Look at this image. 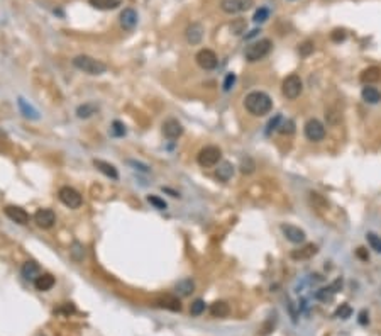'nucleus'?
Returning <instances> with one entry per match:
<instances>
[{
  "mask_svg": "<svg viewBox=\"0 0 381 336\" xmlns=\"http://www.w3.org/2000/svg\"><path fill=\"white\" fill-rule=\"evenodd\" d=\"M244 107L249 114L253 116H266V114L271 112L273 109V100L268 94L261 92V90H254V92H249L244 98Z\"/></svg>",
  "mask_w": 381,
  "mask_h": 336,
  "instance_id": "obj_1",
  "label": "nucleus"
},
{
  "mask_svg": "<svg viewBox=\"0 0 381 336\" xmlns=\"http://www.w3.org/2000/svg\"><path fill=\"white\" fill-rule=\"evenodd\" d=\"M71 63H73L75 68H78L80 72L86 75H93V77L107 72V65L104 61L97 60V58L93 56H88V54H78V56L73 58Z\"/></svg>",
  "mask_w": 381,
  "mask_h": 336,
  "instance_id": "obj_2",
  "label": "nucleus"
},
{
  "mask_svg": "<svg viewBox=\"0 0 381 336\" xmlns=\"http://www.w3.org/2000/svg\"><path fill=\"white\" fill-rule=\"evenodd\" d=\"M271 49H273L271 39H257V41L251 43V45L246 48L244 56L249 63H254V61H259L268 56Z\"/></svg>",
  "mask_w": 381,
  "mask_h": 336,
  "instance_id": "obj_3",
  "label": "nucleus"
},
{
  "mask_svg": "<svg viewBox=\"0 0 381 336\" xmlns=\"http://www.w3.org/2000/svg\"><path fill=\"white\" fill-rule=\"evenodd\" d=\"M281 92H283V96L290 98V100H295V98H298L301 96V92H303V82H301V78L296 73L288 75L283 80V84H281Z\"/></svg>",
  "mask_w": 381,
  "mask_h": 336,
  "instance_id": "obj_4",
  "label": "nucleus"
},
{
  "mask_svg": "<svg viewBox=\"0 0 381 336\" xmlns=\"http://www.w3.org/2000/svg\"><path fill=\"white\" fill-rule=\"evenodd\" d=\"M220 158H222L220 148H217V146H205V148H202L200 151H198L197 161L200 167L212 168L220 163Z\"/></svg>",
  "mask_w": 381,
  "mask_h": 336,
  "instance_id": "obj_5",
  "label": "nucleus"
},
{
  "mask_svg": "<svg viewBox=\"0 0 381 336\" xmlns=\"http://www.w3.org/2000/svg\"><path fill=\"white\" fill-rule=\"evenodd\" d=\"M58 197H59V200L70 209H80L83 204V197L80 195V192L75 191V189L70 187V185H65V187L59 189Z\"/></svg>",
  "mask_w": 381,
  "mask_h": 336,
  "instance_id": "obj_6",
  "label": "nucleus"
},
{
  "mask_svg": "<svg viewBox=\"0 0 381 336\" xmlns=\"http://www.w3.org/2000/svg\"><path fill=\"white\" fill-rule=\"evenodd\" d=\"M303 133L305 138L308 141H313V143H319V141H322L325 138V128L319 119H308L305 122Z\"/></svg>",
  "mask_w": 381,
  "mask_h": 336,
  "instance_id": "obj_7",
  "label": "nucleus"
},
{
  "mask_svg": "<svg viewBox=\"0 0 381 336\" xmlns=\"http://www.w3.org/2000/svg\"><path fill=\"white\" fill-rule=\"evenodd\" d=\"M254 5V0H220V9L225 14H241Z\"/></svg>",
  "mask_w": 381,
  "mask_h": 336,
  "instance_id": "obj_8",
  "label": "nucleus"
},
{
  "mask_svg": "<svg viewBox=\"0 0 381 336\" xmlns=\"http://www.w3.org/2000/svg\"><path fill=\"white\" fill-rule=\"evenodd\" d=\"M34 223L41 229H49L56 223V214H54L53 209H46V207L38 209V211L34 212Z\"/></svg>",
  "mask_w": 381,
  "mask_h": 336,
  "instance_id": "obj_9",
  "label": "nucleus"
},
{
  "mask_svg": "<svg viewBox=\"0 0 381 336\" xmlns=\"http://www.w3.org/2000/svg\"><path fill=\"white\" fill-rule=\"evenodd\" d=\"M195 60L198 63V66L204 70H213L217 68V63H219V60H217V54L213 53L212 49H200L197 53Z\"/></svg>",
  "mask_w": 381,
  "mask_h": 336,
  "instance_id": "obj_10",
  "label": "nucleus"
},
{
  "mask_svg": "<svg viewBox=\"0 0 381 336\" xmlns=\"http://www.w3.org/2000/svg\"><path fill=\"white\" fill-rule=\"evenodd\" d=\"M3 212H5V216L9 217L12 223H17V224H21V226L29 223V214H27V211L22 207H19V205H7V207L3 209Z\"/></svg>",
  "mask_w": 381,
  "mask_h": 336,
  "instance_id": "obj_11",
  "label": "nucleus"
},
{
  "mask_svg": "<svg viewBox=\"0 0 381 336\" xmlns=\"http://www.w3.org/2000/svg\"><path fill=\"white\" fill-rule=\"evenodd\" d=\"M163 134H165L166 140H178L183 134V126L176 119H166L163 122Z\"/></svg>",
  "mask_w": 381,
  "mask_h": 336,
  "instance_id": "obj_12",
  "label": "nucleus"
},
{
  "mask_svg": "<svg viewBox=\"0 0 381 336\" xmlns=\"http://www.w3.org/2000/svg\"><path fill=\"white\" fill-rule=\"evenodd\" d=\"M281 233L285 235V238L295 244L303 243L305 238H307L303 229H300L298 226H293V224H281Z\"/></svg>",
  "mask_w": 381,
  "mask_h": 336,
  "instance_id": "obj_13",
  "label": "nucleus"
},
{
  "mask_svg": "<svg viewBox=\"0 0 381 336\" xmlns=\"http://www.w3.org/2000/svg\"><path fill=\"white\" fill-rule=\"evenodd\" d=\"M204 33H205L204 26H202L200 22H193V24H190L188 27H186L185 38L190 45L195 46V45H200L202 43V39H204Z\"/></svg>",
  "mask_w": 381,
  "mask_h": 336,
  "instance_id": "obj_14",
  "label": "nucleus"
},
{
  "mask_svg": "<svg viewBox=\"0 0 381 336\" xmlns=\"http://www.w3.org/2000/svg\"><path fill=\"white\" fill-rule=\"evenodd\" d=\"M119 22H121L122 29L132 31L134 27L137 26V12L134 9H130V7H127V9L122 10L121 15H119Z\"/></svg>",
  "mask_w": 381,
  "mask_h": 336,
  "instance_id": "obj_15",
  "label": "nucleus"
},
{
  "mask_svg": "<svg viewBox=\"0 0 381 336\" xmlns=\"http://www.w3.org/2000/svg\"><path fill=\"white\" fill-rule=\"evenodd\" d=\"M317 251H319L317 244L308 243V244H305V246L298 248V250H293L290 253V256H292L293 260H310L312 256L317 255Z\"/></svg>",
  "mask_w": 381,
  "mask_h": 336,
  "instance_id": "obj_16",
  "label": "nucleus"
},
{
  "mask_svg": "<svg viewBox=\"0 0 381 336\" xmlns=\"http://www.w3.org/2000/svg\"><path fill=\"white\" fill-rule=\"evenodd\" d=\"M21 274L24 277V280H27V282H34V280L38 279L42 272H41V267H39L36 262H26L22 265Z\"/></svg>",
  "mask_w": 381,
  "mask_h": 336,
  "instance_id": "obj_17",
  "label": "nucleus"
},
{
  "mask_svg": "<svg viewBox=\"0 0 381 336\" xmlns=\"http://www.w3.org/2000/svg\"><path fill=\"white\" fill-rule=\"evenodd\" d=\"M54 284H56V279H54L51 274H41L34 280V287H36V290H39V292L51 290V288L54 287Z\"/></svg>",
  "mask_w": 381,
  "mask_h": 336,
  "instance_id": "obj_18",
  "label": "nucleus"
},
{
  "mask_svg": "<svg viewBox=\"0 0 381 336\" xmlns=\"http://www.w3.org/2000/svg\"><path fill=\"white\" fill-rule=\"evenodd\" d=\"M93 165H95V168H97L98 172H102L105 177H109V179H112V180H117V179H119V172H117V168L114 167L112 163H109V161H104V160H93Z\"/></svg>",
  "mask_w": 381,
  "mask_h": 336,
  "instance_id": "obj_19",
  "label": "nucleus"
},
{
  "mask_svg": "<svg viewBox=\"0 0 381 336\" xmlns=\"http://www.w3.org/2000/svg\"><path fill=\"white\" fill-rule=\"evenodd\" d=\"M359 80L366 85L376 84V82L381 80V68H378V66H370V68L363 70V73L359 75Z\"/></svg>",
  "mask_w": 381,
  "mask_h": 336,
  "instance_id": "obj_20",
  "label": "nucleus"
},
{
  "mask_svg": "<svg viewBox=\"0 0 381 336\" xmlns=\"http://www.w3.org/2000/svg\"><path fill=\"white\" fill-rule=\"evenodd\" d=\"M156 304L160 307H165L168 311H173V312H180L181 311V302L176 295H165V297L158 299Z\"/></svg>",
  "mask_w": 381,
  "mask_h": 336,
  "instance_id": "obj_21",
  "label": "nucleus"
},
{
  "mask_svg": "<svg viewBox=\"0 0 381 336\" xmlns=\"http://www.w3.org/2000/svg\"><path fill=\"white\" fill-rule=\"evenodd\" d=\"M193 290H195V282L192 279H183L174 286V292L180 297H188V295H192Z\"/></svg>",
  "mask_w": 381,
  "mask_h": 336,
  "instance_id": "obj_22",
  "label": "nucleus"
},
{
  "mask_svg": "<svg viewBox=\"0 0 381 336\" xmlns=\"http://www.w3.org/2000/svg\"><path fill=\"white\" fill-rule=\"evenodd\" d=\"M215 173H217V179L220 182H229L234 175V165L231 161H222V163H219V167H217Z\"/></svg>",
  "mask_w": 381,
  "mask_h": 336,
  "instance_id": "obj_23",
  "label": "nucleus"
},
{
  "mask_svg": "<svg viewBox=\"0 0 381 336\" xmlns=\"http://www.w3.org/2000/svg\"><path fill=\"white\" fill-rule=\"evenodd\" d=\"M361 97H363V100L368 102V104H378L381 100V92L376 89V87L366 85L363 89V92H361Z\"/></svg>",
  "mask_w": 381,
  "mask_h": 336,
  "instance_id": "obj_24",
  "label": "nucleus"
},
{
  "mask_svg": "<svg viewBox=\"0 0 381 336\" xmlns=\"http://www.w3.org/2000/svg\"><path fill=\"white\" fill-rule=\"evenodd\" d=\"M229 312H231V307H229V304L225 300H217V302H213L210 306V314L213 318H227Z\"/></svg>",
  "mask_w": 381,
  "mask_h": 336,
  "instance_id": "obj_25",
  "label": "nucleus"
},
{
  "mask_svg": "<svg viewBox=\"0 0 381 336\" xmlns=\"http://www.w3.org/2000/svg\"><path fill=\"white\" fill-rule=\"evenodd\" d=\"M90 5L97 10H114L122 3V0H88Z\"/></svg>",
  "mask_w": 381,
  "mask_h": 336,
  "instance_id": "obj_26",
  "label": "nucleus"
},
{
  "mask_svg": "<svg viewBox=\"0 0 381 336\" xmlns=\"http://www.w3.org/2000/svg\"><path fill=\"white\" fill-rule=\"evenodd\" d=\"M98 112V105L93 104V102H85V104L78 105L77 109V116L80 117V119H88V117H92L93 114Z\"/></svg>",
  "mask_w": 381,
  "mask_h": 336,
  "instance_id": "obj_27",
  "label": "nucleus"
},
{
  "mask_svg": "<svg viewBox=\"0 0 381 336\" xmlns=\"http://www.w3.org/2000/svg\"><path fill=\"white\" fill-rule=\"evenodd\" d=\"M17 104H19V109H21V112H22L24 117H27V119H34V121L39 119V112H38V110H36L31 104H27V102L24 100L22 97H19Z\"/></svg>",
  "mask_w": 381,
  "mask_h": 336,
  "instance_id": "obj_28",
  "label": "nucleus"
},
{
  "mask_svg": "<svg viewBox=\"0 0 381 336\" xmlns=\"http://www.w3.org/2000/svg\"><path fill=\"white\" fill-rule=\"evenodd\" d=\"M70 256L73 262H82L83 258H85V248H83V244L80 243V241H73L70 246Z\"/></svg>",
  "mask_w": 381,
  "mask_h": 336,
  "instance_id": "obj_29",
  "label": "nucleus"
},
{
  "mask_svg": "<svg viewBox=\"0 0 381 336\" xmlns=\"http://www.w3.org/2000/svg\"><path fill=\"white\" fill-rule=\"evenodd\" d=\"M254 168H256V163H254V160L251 156L243 158V161H241V173H244V175H251V173L254 172Z\"/></svg>",
  "mask_w": 381,
  "mask_h": 336,
  "instance_id": "obj_30",
  "label": "nucleus"
},
{
  "mask_svg": "<svg viewBox=\"0 0 381 336\" xmlns=\"http://www.w3.org/2000/svg\"><path fill=\"white\" fill-rule=\"evenodd\" d=\"M205 302L202 299H197L192 302V306H190V314L192 316H202L205 312Z\"/></svg>",
  "mask_w": 381,
  "mask_h": 336,
  "instance_id": "obj_31",
  "label": "nucleus"
},
{
  "mask_svg": "<svg viewBox=\"0 0 381 336\" xmlns=\"http://www.w3.org/2000/svg\"><path fill=\"white\" fill-rule=\"evenodd\" d=\"M366 238H368V243H370L371 250H375L376 253H381V236L375 235V233H368Z\"/></svg>",
  "mask_w": 381,
  "mask_h": 336,
  "instance_id": "obj_32",
  "label": "nucleus"
},
{
  "mask_svg": "<svg viewBox=\"0 0 381 336\" xmlns=\"http://www.w3.org/2000/svg\"><path fill=\"white\" fill-rule=\"evenodd\" d=\"M268 19H269V10L266 9V7H259V9L254 12L253 21L256 22V24H263V22H266Z\"/></svg>",
  "mask_w": 381,
  "mask_h": 336,
  "instance_id": "obj_33",
  "label": "nucleus"
},
{
  "mask_svg": "<svg viewBox=\"0 0 381 336\" xmlns=\"http://www.w3.org/2000/svg\"><path fill=\"white\" fill-rule=\"evenodd\" d=\"M278 133H280V134H287V136L293 134V133H295V122H293L292 119L281 121L280 128H278Z\"/></svg>",
  "mask_w": 381,
  "mask_h": 336,
  "instance_id": "obj_34",
  "label": "nucleus"
},
{
  "mask_svg": "<svg viewBox=\"0 0 381 336\" xmlns=\"http://www.w3.org/2000/svg\"><path fill=\"white\" fill-rule=\"evenodd\" d=\"M351 314H352V309L349 304H340L334 312V316L339 319H347V318H351Z\"/></svg>",
  "mask_w": 381,
  "mask_h": 336,
  "instance_id": "obj_35",
  "label": "nucleus"
},
{
  "mask_svg": "<svg viewBox=\"0 0 381 336\" xmlns=\"http://www.w3.org/2000/svg\"><path fill=\"white\" fill-rule=\"evenodd\" d=\"M110 133H112V136H116V138H122V136H126L127 129H126L124 122H121V121H114V122H112V128H110Z\"/></svg>",
  "mask_w": 381,
  "mask_h": 336,
  "instance_id": "obj_36",
  "label": "nucleus"
},
{
  "mask_svg": "<svg viewBox=\"0 0 381 336\" xmlns=\"http://www.w3.org/2000/svg\"><path fill=\"white\" fill-rule=\"evenodd\" d=\"M334 294H336V292L332 290L331 286H329V287H324V288H320V290H317L315 297L319 299V300H324V302H327V300H331L332 297H334Z\"/></svg>",
  "mask_w": 381,
  "mask_h": 336,
  "instance_id": "obj_37",
  "label": "nucleus"
},
{
  "mask_svg": "<svg viewBox=\"0 0 381 336\" xmlns=\"http://www.w3.org/2000/svg\"><path fill=\"white\" fill-rule=\"evenodd\" d=\"M148 202L151 205H154L158 211H165V209L168 207V204H166L165 200H163L161 197H158V195H148Z\"/></svg>",
  "mask_w": 381,
  "mask_h": 336,
  "instance_id": "obj_38",
  "label": "nucleus"
},
{
  "mask_svg": "<svg viewBox=\"0 0 381 336\" xmlns=\"http://www.w3.org/2000/svg\"><path fill=\"white\" fill-rule=\"evenodd\" d=\"M246 29V21L244 19H236V21L231 24V31L232 34H236V36H239V34H243Z\"/></svg>",
  "mask_w": 381,
  "mask_h": 336,
  "instance_id": "obj_39",
  "label": "nucleus"
},
{
  "mask_svg": "<svg viewBox=\"0 0 381 336\" xmlns=\"http://www.w3.org/2000/svg\"><path fill=\"white\" fill-rule=\"evenodd\" d=\"M298 53L301 54V56H308V54H312L313 53V43L312 41H303L298 46Z\"/></svg>",
  "mask_w": 381,
  "mask_h": 336,
  "instance_id": "obj_40",
  "label": "nucleus"
},
{
  "mask_svg": "<svg viewBox=\"0 0 381 336\" xmlns=\"http://www.w3.org/2000/svg\"><path fill=\"white\" fill-rule=\"evenodd\" d=\"M234 84H236V73H227L224 78V84H222V87H224L225 92H229V90L232 89Z\"/></svg>",
  "mask_w": 381,
  "mask_h": 336,
  "instance_id": "obj_41",
  "label": "nucleus"
},
{
  "mask_svg": "<svg viewBox=\"0 0 381 336\" xmlns=\"http://www.w3.org/2000/svg\"><path fill=\"white\" fill-rule=\"evenodd\" d=\"M346 38H347V34H346V31L344 29H334L331 33V39L334 43H340V41H344Z\"/></svg>",
  "mask_w": 381,
  "mask_h": 336,
  "instance_id": "obj_42",
  "label": "nucleus"
},
{
  "mask_svg": "<svg viewBox=\"0 0 381 336\" xmlns=\"http://www.w3.org/2000/svg\"><path fill=\"white\" fill-rule=\"evenodd\" d=\"M71 312H75V306L73 304H70V302H66V304H63L61 307H58V309H54V314H71Z\"/></svg>",
  "mask_w": 381,
  "mask_h": 336,
  "instance_id": "obj_43",
  "label": "nucleus"
},
{
  "mask_svg": "<svg viewBox=\"0 0 381 336\" xmlns=\"http://www.w3.org/2000/svg\"><path fill=\"white\" fill-rule=\"evenodd\" d=\"M356 256H358L361 262H368V260H370V253H368L366 248H363V246L356 250Z\"/></svg>",
  "mask_w": 381,
  "mask_h": 336,
  "instance_id": "obj_44",
  "label": "nucleus"
},
{
  "mask_svg": "<svg viewBox=\"0 0 381 336\" xmlns=\"http://www.w3.org/2000/svg\"><path fill=\"white\" fill-rule=\"evenodd\" d=\"M280 122H281V116H276L273 121H269V124H268V131H266V133L269 134L271 131H275V129H278V128H280Z\"/></svg>",
  "mask_w": 381,
  "mask_h": 336,
  "instance_id": "obj_45",
  "label": "nucleus"
},
{
  "mask_svg": "<svg viewBox=\"0 0 381 336\" xmlns=\"http://www.w3.org/2000/svg\"><path fill=\"white\" fill-rule=\"evenodd\" d=\"M129 165H132V167H136V170H141V172H144V173H148L149 172V167L148 165H144V163H141V161H134V160H129L127 161Z\"/></svg>",
  "mask_w": 381,
  "mask_h": 336,
  "instance_id": "obj_46",
  "label": "nucleus"
},
{
  "mask_svg": "<svg viewBox=\"0 0 381 336\" xmlns=\"http://www.w3.org/2000/svg\"><path fill=\"white\" fill-rule=\"evenodd\" d=\"M331 287H332V290H334V292H339L340 288H342V279H337L336 282H332Z\"/></svg>",
  "mask_w": 381,
  "mask_h": 336,
  "instance_id": "obj_47",
  "label": "nucleus"
},
{
  "mask_svg": "<svg viewBox=\"0 0 381 336\" xmlns=\"http://www.w3.org/2000/svg\"><path fill=\"white\" fill-rule=\"evenodd\" d=\"M368 321H370V318H368V312L366 311H361L359 312V323L361 324H368Z\"/></svg>",
  "mask_w": 381,
  "mask_h": 336,
  "instance_id": "obj_48",
  "label": "nucleus"
}]
</instances>
